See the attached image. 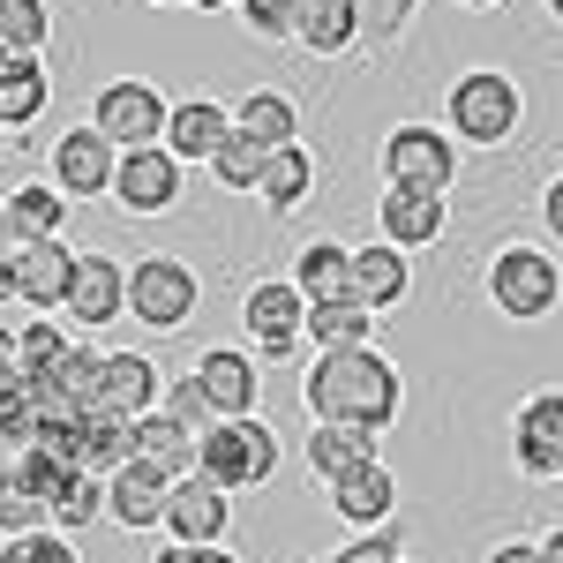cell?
<instances>
[{
    "instance_id": "6",
    "label": "cell",
    "mask_w": 563,
    "mask_h": 563,
    "mask_svg": "<svg viewBox=\"0 0 563 563\" xmlns=\"http://www.w3.org/2000/svg\"><path fill=\"white\" fill-rule=\"evenodd\" d=\"M459 180V135L429 129V121H398L384 135V188H435L451 196Z\"/></svg>"
},
{
    "instance_id": "4",
    "label": "cell",
    "mask_w": 563,
    "mask_h": 563,
    "mask_svg": "<svg viewBox=\"0 0 563 563\" xmlns=\"http://www.w3.org/2000/svg\"><path fill=\"white\" fill-rule=\"evenodd\" d=\"M196 474H211L225 496L263 488V481L278 474V435H271V421L263 413H249V421H211L203 429V451H196Z\"/></svg>"
},
{
    "instance_id": "5",
    "label": "cell",
    "mask_w": 563,
    "mask_h": 563,
    "mask_svg": "<svg viewBox=\"0 0 563 563\" xmlns=\"http://www.w3.org/2000/svg\"><path fill=\"white\" fill-rule=\"evenodd\" d=\"M196 301H203V278L180 256H135L129 263V316L143 331H188Z\"/></svg>"
},
{
    "instance_id": "48",
    "label": "cell",
    "mask_w": 563,
    "mask_h": 563,
    "mask_svg": "<svg viewBox=\"0 0 563 563\" xmlns=\"http://www.w3.org/2000/svg\"><path fill=\"white\" fill-rule=\"evenodd\" d=\"M541 563H563V526H549V533H541Z\"/></svg>"
},
{
    "instance_id": "30",
    "label": "cell",
    "mask_w": 563,
    "mask_h": 563,
    "mask_svg": "<svg viewBox=\"0 0 563 563\" xmlns=\"http://www.w3.org/2000/svg\"><path fill=\"white\" fill-rule=\"evenodd\" d=\"M294 45H308V53H353L361 45V0H301Z\"/></svg>"
},
{
    "instance_id": "24",
    "label": "cell",
    "mask_w": 563,
    "mask_h": 563,
    "mask_svg": "<svg viewBox=\"0 0 563 563\" xmlns=\"http://www.w3.org/2000/svg\"><path fill=\"white\" fill-rule=\"evenodd\" d=\"M45 98H53V84H45L38 53H0V129H31Z\"/></svg>"
},
{
    "instance_id": "52",
    "label": "cell",
    "mask_w": 563,
    "mask_h": 563,
    "mask_svg": "<svg viewBox=\"0 0 563 563\" xmlns=\"http://www.w3.org/2000/svg\"><path fill=\"white\" fill-rule=\"evenodd\" d=\"M158 8H196V0H158Z\"/></svg>"
},
{
    "instance_id": "9",
    "label": "cell",
    "mask_w": 563,
    "mask_h": 563,
    "mask_svg": "<svg viewBox=\"0 0 563 563\" xmlns=\"http://www.w3.org/2000/svg\"><path fill=\"white\" fill-rule=\"evenodd\" d=\"M113 174H121V143H106L90 121H84V129H60V135H53V188H60L68 203L113 196Z\"/></svg>"
},
{
    "instance_id": "16",
    "label": "cell",
    "mask_w": 563,
    "mask_h": 563,
    "mask_svg": "<svg viewBox=\"0 0 563 563\" xmlns=\"http://www.w3.org/2000/svg\"><path fill=\"white\" fill-rule=\"evenodd\" d=\"M225 526H233V496L211 474L174 481V496H166V541H225Z\"/></svg>"
},
{
    "instance_id": "19",
    "label": "cell",
    "mask_w": 563,
    "mask_h": 563,
    "mask_svg": "<svg viewBox=\"0 0 563 563\" xmlns=\"http://www.w3.org/2000/svg\"><path fill=\"white\" fill-rule=\"evenodd\" d=\"M166 496H174V481L151 474L143 459H129L121 474L106 481V519L121 533H151V526H166Z\"/></svg>"
},
{
    "instance_id": "7",
    "label": "cell",
    "mask_w": 563,
    "mask_h": 563,
    "mask_svg": "<svg viewBox=\"0 0 563 563\" xmlns=\"http://www.w3.org/2000/svg\"><path fill=\"white\" fill-rule=\"evenodd\" d=\"M166 121H174L166 90H158V84H143V76H121V84H98V98H90V129L106 135V143H121V151H143V143H166Z\"/></svg>"
},
{
    "instance_id": "8",
    "label": "cell",
    "mask_w": 563,
    "mask_h": 563,
    "mask_svg": "<svg viewBox=\"0 0 563 563\" xmlns=\"http://www.w3.org/2000/svg\"><path fill=\"white\" fill-rule=\"evenodd\" d=\"M241 323H249L256 353L286 361V353L308 339V294L294 286V278H256V286L241 294Z\"/></svg>"
},
{
    "instance_id": "32",
    "label": "cell",
    "mask_w": 563,
    "mask_h": 563,
    "mask_svg": "<svg viewBox=\"0 0 563 563\" xmlns=\"http://www.w3.org/2000/svg\"><path fill=\"white\" fill-rule=\"evenodd\" d=\"M53 8L45 0H0V53H45Z\"/></svg>"
},
{
    "instance_id": "37",
    "label": "cell",
    "mask_w": 563,
    "mask_h": 563,
    "mask_svg": "<svg viewBox=\"0 0 563 563\" xmlns=\"http://www.w3.org/2000/svg\"><path fill=\"white\" fill-rule=\"evenodd\" d=\"M38 526H53V504H38V496L15 488V481H0V541H8V533H38Z\"/></svg>"
},
{
    "instance_id": "10",
    "label": "cell",
    "mask_w": 563,
    "mask_h": 563,
    "mask_svg": "<svg viewBox=\"0 0 563 563\" xmlns=\"http://www.w3.org/2000/svg\"><path fill=\"white\" fill-rule=\"evenodd\" d=\"M60 316H68V331H106V323H121V316H129V263L106 256V249H84Z\"/></svg>"
},
{
    "instance_id": "1",
    "label": "cell",
    "mask_w": 563,
    "mask_h": 563,
    "mask_svg": "<svg viewBox=\"0 0 563 563\" xmlns=\"http://www.w3.org/2000/svg\"><path fill=\"white\" fill-rule=\"evenodd\" d=\"M398 368H390L376 346H353V353H316L301 376V413L308 421H353V429H376L384 435L398 421Z\"/></svg>"
},
{
    "instance_id": "41",
    "label": "cell",
    "mask_w": 563,
    "mask_h": 563,
    "mask_svg": "<svg viewBox=\"0 0 563 563\" xmlns=\"http://www.w3.org/2000/svg\"><path fill=\"white\" fill-rule=\"evenodd\" d=\"M406 23H413V0H361V38L368 45H390Z\"/></svg>"
},
{
    "instance_id": "21",
    "label": "cell",
    "mask_w": 563,
    "mask_h": 563,
    "mask_svg": "<svg viewBox=\"0 0 563 563\" xmlns=\"http://www.w3.org/2000/svg\"><path fill=\"white\" fill-rule=\"evenodd\" d=\"M196 451H203V435L188 429V421H174L166 406L135 421V459H143L151 474H166V481H188V474H196Z\"/></svg>"
},
{
    "instance_id": "43",
    "label": "cell",
    "mask_w": 563,
    "mask_h": 563,
    "mask_svg": "<svg viewBox=\"0 0 563 563\" xmlns=\"http://www.w3.org/2000/svg\"><path fill=\"white\" fill-rule=\"evenodd\" d=\"M541 218H549V241H563V174L541 188Z\"/></svg>"
},
{
    "instance_id": "50",
    "label": "cell",
    "mask_w": 563,
    "mask_h": 563,
    "mask_svg": "<svg viewBox=\"0 0 563 563\" xmlns=\"http://www.w3.org/2000/svg\"><path fill=\"white\" fill-rule=\"evenodd\" d=\"M459 8H504V0H459Z\"/></svg>"
},
{
    "instance_id": "34",
    "label": "cell",
    "mask_w": 563,
    "mask_h": 563,
    "mask_svg": "<svg viewBox=\"0 0 563 563\" xmlns=\"http://www.w3.org/2000/svg\"><path fill=\"white\" fill-rule=\"evenodd\" d=\"M263 166H271V151H263V143H249V135H241V129L225 135V151H218V158H211L218 188H233V196H249V188H256V180H263Z\"/></svg>"
},
{
    "instance_id": "17",
    "label": "cell",
    "mask_w": 563,
    "mask_h": 563,
    "mask_svg": "<svg viewBox=\"0 0 563 563\" xmlns=\"http://www.w3.org/2000/svg\"><path fill=\"white\" fill-rule=\"evenodd\" d=\"M225 135H233V106H218V98H180L174 121H166V151H174L180 166H211L218 151H225Z\"/></svg>"
},
{
    "instance_id": "27",
    "label": "cell",
    "mask_w": 563,
    "mask_h": 563,
    "mask_svg": "<svg viewBox=\"0 0 563 563\" xmlns=\"http://www.w3.org/2000/svg\"><path fill=\"white\" fill-rule=\"evenodd\" d=\"M233 129L249 135V143H263V151H286V143H301V106L286 90H249L233 106Z\"/></svg>"
},
{
    "instance_id": "49",
    "label": "cell",
    "mask_w": 563,
    "mask_h": 563,
    "mask_svg": "<svg viewBox=\"0 0 563 563\" xmlns=\"http://www.w3.org/2000/svg\"><path fill=\"white\" fill-rule=\"evenodd\" d=\"M196 8H203V15H218V8H241V0H196Z\"/></svg>"
},
{
    "instance_id": "20",
    "label": "cell",
    "mask_w": 563,
    "mask_h": 563,
    "mask_svg": "<svg viewBox=\"0 0 563 563\" xmlns=\"http://www.w3.org/2000/svg\"><path fill=\"white\" fill-rule=\"evenodd\" d=\"M331 511H339L353 533H368V526H390V519H398V481H390L384 459H368V466H353L346 481H331Z\"/></svg>"
},
{
    "instance_id": "31",
    "label": "cell",
    "mask_w": 563,
    "mask_h": 563,
    "mask_svg": "<svg viewBox=\"0 0 563 563\" xmlns=\"http://www.w3.org/2000/svg\"><path fill=\"white\" fill-rule=\"evenodd\" d=\"M256 196H263V211H301L308 196H316V158H308V143L271 151V166H263Z\"/></svg>"
},
{
    "instance_id": "22",
    "label": "cell",
    "mask_w": 563,
    "mask_h": 563,
    "mask_svg": "<svg viewBox=\"0 0 563 563\" xmlns=\"http://www.w3.org/2000/svg\"><path fill=\"white\" fill-rule=\"evenodd\" d=\"M301 451H308V474L331 488V481H346L353 466H368V459H376V429H353V421H316Z\"/></svg>"
},
{
    "instance_id": "23",
    "label": "cell",
    "mask_w": 563,
    "mask_h": 563,
    "mask_svg": "<svg viewBox=\"0 0 563 563\" xmlns=\"http://www.w3.org/2000/svg\"><path fill=\"white\" fill-rule=\"evenodd\" d=\"M406 286H413V263H406V249H390V241L353 249V301H368L376 316H384V308L406 301Z\"/></svg>"
},
{
    "instance_id": "28",
    "label": "cell",
    "mask_w": 563,
    "mask_h": 563,
    "mask_svg": "<svg viewBox=\"0 0 563 563\" xmlns=\"http://www.w3.org/2000/svg\"><path fill=\"white\" fill-rule=\"evenodd\" d=\"M8 218H15V241H68V196L53 180L8 188Z\"/></svg>"
},
{
    "instance_id": "36",
    "label": "cell",
    "mask_w": 563,
    "mask_h": 563,
    "mask_svg": "<svg viewBox=\"0 0 563 563\" xmlns=\"http://www.w3.org/2000/svg\"><path fill=\"white\" fill-rule=\"evenodd\" d=\"M15 346H23V376H45L60 353L76 346V331L68 323H15Z\"/></svg>"
},
{
    "instance_id": "39",
    "label": "cell",
    "mask_w": 563,
    "mask_h": 563,
    "mask_svg": "<svg viewBox=\"0 0 563 563\" xmlns=\"http://www.w3.org/2000/svg\"><path fill=\"white\" fill-rule=\"evenodd\" d=\"M241 15H249L256 38H294L301 31V0H241Z\"/></svg>"
},
{
    "instance_id": "40",
    "label": "cell",
    "mask_w": 563,
    "mask_h": 563,
    "mask_svg": "<svg viewBox=\"0 0 563 563\" xmlns=\"http://www.w3.org/2000/svg\"><path fill=\"white\" fill-rule=\"evenodd\" d=\"M166 413H174V421H188V429H196V435H203V429H211V421H218V413H211V398H203V384H196V368L166 384Z\"/></svg>"
},
{
    "instance_id": "45",
    "label": "cell",
    "mask_w": 563,
    "mask_h": 563,
    "mask_svg": "<svg viewBox=\"0 0 563 563\" xmlns=\"http://www.w3.org/2000/svg\"><path fill=\"white\" fill-rule=\"evenodd\" d=\"M15 368H23V346H15V323L0 316V376H15Z\"/></svg>"
},
{
    "instance_id": "18",
    "label": "cell",
    "mask_w": 563,
    "mask_h": 563,
    "mask_svg": "<svg viewBox=\"0 0 563 563\" xmlns=\"http://www.w3.org/2000/svg\"><path fill=\"white\" fill-rule=\"evenodd\" d=\"M68 286H76L68 241H23L15 249V294H23V308L53 316V308H68Z\"/></svg>"
},
{
    "instance_id": "33",
    "label": "cell",
    "mask_w": 563,
    "mask_h": 563,
    "mask_svg": "<svg viewBox=\"0 0 563 563\" xmlns=\"http://www.w3.org/2000/svg\"><path fill=\"white\" fill-rule=\"evenodd\" d=\"M106 519V481L98 474H68V488L53 496V526L60 533H84V526Z\"/></svg>"
},
{
    "instance_id": "26",
    "label": "cell",
    "mask_w": 563,
    "mask_h": 563,
    "mask_svg": "<svg viewBox=\"0 0 563 563\" xmlns=\"http://www.w3.org/2000/svg\"><path fill=\"white\" fill-rule=\"evenodd\" d=\"M135 459V421H121V413H84V435H76V466L84 474H98V481H113L121 466Z\"/></svg>"
},
{
    "instance_id": "44",
    "label": "cell",
    "mask_w": 563,
    "mask_h": 563,
    "mask_svg": "<svg viewBox=\"0 0 563 563\" xmlns=\"http://www.w3.org/2000/svg\"><path fill=\"white\" fill-rule=\"evenodd\" d=\"M488 563H541V541H496Z\"/></svg>"
},
{
    "instance_id": "42",
    "label": "cell",
    "mask_w": 563,
    "mask_h": 563,
    "mask_svg": "<svg viewBox=\"0 0 563 563\" xmlns=\"http://www.w3.org/2000/svg\"><path fill=\"white\" fill-rule=\"evenodd\" d=\"M151 563H241V556H233L225 541H166Z\"/></svg>"
},
{
    "instance_id": "3",
    "label": "cell",
    "mask_w": 563,
    "mask_h": 563,
    "mask_svg": "<svg viewBox=\"0 0 563 563\" xmlns=\"http://www.w3.org/2000/svg\"><path fill=\"white\" fill-rule=\"evenodd\" d=\"M481 286H488V308L504 323H549L563 301V271L541 241H504L488 256V271H481Z\"/></svg>"
},
{
    "instance_id": "51",
    "label": "cell",
    "mask_w": 563,
    "mask_h": 563,
    "mask_svg": "<svg viewBox=\"0 0 563 563\" xmlns=\"http://www.w3.org/2000/svg\"><path fill=\"white\" fill-rule=\"evenodd\" d=\"M541 8H549V15H556V23H563V0H541Z\"/></svg>"
},
{
    "instance_id": "47",
    "label": "cell",
    "mask_w": 563,
    "mask_h": 563,
    "mask_svg": "<svg viewBox=\"0 0 563 563\" xmlns=\"http://www.w3.org/2000/svg\"><path fill=\"white\" fill-rule=\"evenodd\" d=\"M8 301H23V294H15V256H0V308Z\"/></svg>"
},
{
    "instance_id": "35",
    "label": "cell",
    "mask_w": 563,
    "mask_h": 563,
    "mask_svg": "<svg viewBox=\"0 0 563 563\" xmlns=\"http://www.w3.org/2000/svg\"><path fill=\"white\" fill-rule=\"evenodd\" d=\"M0 563H84V556H76V533L38 526V533H8L0 541Z\"/></svg>"
},
{
    "instance_id": "46",
    "label": "cell",
    "mask_w": 563,
    "mask_h": 563,
    "mask_svg": "<svg viewBox=\"0 0 563 563\" xmlns=\"http://www.w3.org/2000/svg\"><path fill=\"white\" fill-rule=\"evenodd\" d=\"M23 241H15V218H8V196H0V256H15Z\"/></svg>"
},
{
    "instance_id": "2",
    "label": "cell",
    "mask_w": 563,
    "mask_h": 563,
    "mask_svg": "<svg viewBox=\"0 0 563 563\" xmlns=\"http://www.w3.org/2000/svg\"><path fill=\"white\" fill-rule=\"evenodd\" d=\"M519 121H526V98L504 68H466L443 90V129L459 143H474V151H504L519 135Z\"/></svg>"
},
{
    "instance_id": "29",
    "label": "cell",
    "mask_w": 563,
    "mask_h": 563,
    "mask_svg": "<svg viewBox=\"0 0 563 563\" xmlns=\"http://www.w3.org/2000/svg\"><path fill=\"white\" fill-rule=\"evenodd\" d=\"M308 346H316V353L376 346V308H368V301H323V308H308Z\"/></svg>"
},
{
    "instance_id": "14",
    "label": "cell",
    "mask_w": 563,
    "mask_h": 563,
    "mask_svg": "<svg viewBox=\"0 0 563 563\" xmlns=\"http://www.w3.org/2000/svg\"><path fill=\"white\" fill-rule=\"evenodd\" d=\"M376 225H384L390 249H435L443 241V225H451V203L435 196V188H384V203H376Z\"/></svg>"
},
{
    "instance_id": "13",
    "label": "cell",
    "mask_w": 563,
    "mask_h": 563,
    "mask_svg": "<svg viewBox=\"0 0 563 563\" xmlns=\"http://www.w3.org/2000/svg\"><path fill=\"white\" fill-rule=\"evenodd\" d=\"M196 384H203L218 421H249L263 398V376H256V361H249V346H211L196 361Z\"/></svg>"
},
{
    "instance_id": "12",
    "label": "cell",
    "mask_w": 563,
    "mask_h": 563,
    "mask_svg": "<svg viewBox=\"0 0 563 563\" xmlns=\"http://www.w3.org/2000/svg\"><path fill=\"white\" fill-rule=\"evenodd\" d=\"M511 459L526 481H563V390H533L511 413Z\"/></svg>"
},
{
    "instance_id": "38",
    "label": "cell",
    "mask_w": 563,
    "mask_h": 563,
    "mask_svg": "<svg viewBox=\"0 0 563 563\" xmlns=\"http://www.w3.org/2000/svg\"><path fill=\"white\" fill-rule=\"evenodd\" d=\"M331 563H406V541H398V526H368V533H353Z\"/></svg>"
},
{
    "instance_id": "25",
    "label": "cell",
    "mask_w": 563,
    "mask_h": 563,
    "mask_svg": "<svg viewBox=\"0 0 563 563\" xmlns=\"http://www.w3.org/2000/svg\"><path fill=\"white\" fill-rule=\"evenodd\" d=\"M294 286L308 294V308L353 301V249L346 241H308L301 256H294Z\"/></svg>"
},
{
    "instance_id": "15",
    "label": "cell",
    "mask_w": 563,
    "mask_h": 563,
    "mask_svg": "<svg viewBox=\"0 0 563 563\" xmlns=\"http://www.w3.org/2000/svg\"><path fill=\"white\" fill-rule=\"evenodd\" d=\"M98 406L121 413V421L158 413V406H166V376H158V361H151V353H106V368H98Z\"/></svg>"
},
{
    "instance_id": "11",
    "label": "cell",
    "mask_w": 563,
    "mask_h": 563,
    "mask_svg": "<svg viewBox=\"0 0 563 563\" xmlns=\"http://www.w3.org/2000/svg\"><path fill=\"white\" fill-rule=\"evenodd\" d=\"M180 166L166 143H143V151H121V174H113V203L129 218H158L180 203Z\"/></svg>"
}]
</instances>
